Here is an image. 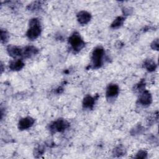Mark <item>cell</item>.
<instances>
[{"instance_id":"1","label":"cell","mask_w":159,"mask_h":159,"mask_svg":"<svg viewBox=\"0 0 159 159\" xmlns=\"http://www.w3.org/2000/svg\"><path fill=\"white\" fill-rule=\"evenodd\" d=\"M41 33V27L40 22L37 18H34L30 20L29 29H28L26 35L29 39L33 40L36 39Z\"/></svg>"},{"instance_id":"2","label":"cell","mask_w":159,"mask_h":159,"mask_svg":"<svg viewBox=\"0 0 159 159\" xmlns=\"http://www.w3.org/2000/svg\"><path fill=\"white\" fill-rule=\"evenodd\" d=\"M104 55V50L101 47H96L92 53L91 63L90 68H98L102 64V59Z\"/></svg>"},{"instance_id":"3","label":"cell","mask_w":159,"mask_h":159,"mask_svg":"<svg viewBox=\"0 0 159 159\" xmlns=\"http://www.w3.org/2000/svg\"><path fill=\"white\" fill-rule=\"evenodd\" d=\"M68 42L72 49L76 52H80L85 45L84 42L78 32H74L69 37Z\"/></svg>"},{"instance_id":"4","label":"cell","mask_w":159,"mask_h":159,"mask_svg":"<svg viewBox=\"0 0 159 159\" xmlns=\"http://www.w3.org/2000/svg\"><path fill=\"white\" fill-rule=\"evenodd\" d=\"M69 127V123L63 119H59L49 125V129L52 133L61 132Z\"/></svg>"},{"instance_id":"5","label":"cell","mask_w":159,"mask_h":159,"mask_svg":"<svg viewBox=\"0 0 159 159\" xmlns=\"http://www.w3.org/2000/svg\"><path fill=\"white\" fill-rule=\"evenodd\" d=\"M34 123V119L31 117H26L21 119L18 124V127L20 130H25L31 127Z\"/></svg>"},{"instance_id":"6","label":"cell","mask_w":159,"mask_h":159,"mask_svg":"<svg viewBox=\"0 0 159 159\" xmlns=\"http://www.w3.org/2000/svg\"><path fill=\"white\" fill-rule=\"evenodd\" d=\"M152 101V95L147 90H144L139 98V102L144 106H149Z\"/></svg>"},{"instance_id":"7","label":"cell","mask_w":159,"mask_h":159,"mask_svg":"<svg viewBox=\"0 0 159 159\" xmlns=\"http://www.w3.org/2000/svg\"><path fill=\"white\" fill-rule=\"evenodd\" d=\"M91 18V14L84 11H82L79 12L77 14V19L79 23L81 25H84L88 24Z\"/></svg>"},{"instance_id":"8","label":"cell","mask_w":159,"mask_h":159,"mask_svg":"<svg viewBox=\"0 0 159 159\" xmlns=\"http://www.w3.org/2000/svg\"><path fill=\"white\" fill-rule=\"evenodd\" d=\"M119 91V86L116 84H111L106 89V97L107 99H112L117 96Z\"/></svg>"},{"instance_id":"9","label":"cell","mask_w":159,"mask_h":159,"mask_svg":"<svg viewBox=\"0 0 159 159\" xmlns=\"http://www.w3.org/2000/svg\"><path fill=\"white\" fill-rule=\"evenodd\" d=\"M7 51L8 54L13 58H16L22 55V49L17 46L12 45H9L7 47Z\"/></svg>"},{"instance_id":"10","label":"cell","mask_w":159,"mask_h":159,"mask_svg":"<svg viewBox=\"0 0 159 159\" xmlns=\"http://www.w3.org/2000/svg\"><path fill=\"white\" fill-rule=\"evenodd\" d=\"M38 49L34 46H27L22 50V55L25 58H30L38 53Z\"/></svg>"},{"instance_id":"11","label":"cell","mask_w":159,"mask_h":159,"mask_svg":"<svg viewBox=\"0 0 159 159\" xmlns=\"http://www.w3.org/2000/svg\"><path fill=\"white\" fill-rule=\"evenodd\" d=\"M95 102V98H93L91 96H86L83 101V106L86 109H93Z\"/></svg>"},{"instance_id":"12","label":"cell","mask_w":159,"mask_h":159,"mask_svg":"<svg viewBox=\"0 0 159 159\" xmlns=\"http://www.w3.org/2000/svg\"><path fill=\"white\" fill-rule=\"evenodd\" d=\"M24 66V62L20 60L17 59L16 60L12 61L9 64V68L12 71H19Z\"/></svg>"},{"instance_id":"13","label":"cell","mask_w":159,"mask_h":159,"mask_svg":"<svg viewBox=\"0 0 159 159\" xmlns=\"http://www.w3.org/2000/svg\"><path fill=\"white\" fill-rule=\"evenodd\" d=\"M144 67L150 72H152L155 70L157 65L155 62L152 59L146 60L144 62Z\"/></svg>"},{"instance_id":"14","label":"cell","mask_w":159,"mask_h":159,"mask_svg":"<svg viewBox=\"0 0 159 159\" xmlns=\"http://www.w3.org/2000/svg\"><path fill=\"white\" fill-rule=\"evenodd\" d=\"M124 20H125V18L124 17L119 16L113 21V22L111 25V27L113 29L119 28L122 25Z\"/></svg>"},{"instance_id":"15","label":"cell","mask_w":159,"mask_h":159,"mask_svg":"<svg viewBox=\"0 0 159 159\" xmlns=\"http://www.w3.org/2000/svg\"><path fill=\"white\" fill-rule=\"evenodd\" d=\"M113 153L115 156H117V157L122 156V155H124V153H125V148L121 145L118 146L114 149Z\"/></svg>"},{"instance_id":"16","label":"cell","mask_w":159,"mask_h":159,"mask_svg":"<svg viewBox=\"0 0 159 159\" xmlns=\"http://www.w3.org/2000/svg\"><path fill=\"white\" fill-rule=\"evenodd\" d=\"M1 42L3 43H5L8 41L9 35L6 31L1 30Z\"/></svg>"},{"instance_id":"17","label":"cell","mask_w":159,"mask_h":159,"mask_svg":"<svg viewBox=\"0 0 159 159\" xmlns=\"http://www.w3.org/2000/svg\"><path fill=\"white\" fill-rule=\"evenodd\" d=\"M145 83L143 82V81H141L138 84H137L136 87H135V90L137 92H139L140 93H142L145 89Z\"/></svg>"},{"instance_id":"18","label":"cell","mask_w":159,"mask_h":159,"mask_svg":"<svg viewBox=\"0 0 159 159\" xmlns=\"http://www.w3.org/2000/svg\"><path fill=\"white\" fill-rule=\"evenodd\" d=\"M44 147L42 145H40V146H39L37 148H36L35 149V156L36 157V155H38V156H40L41 155H42L44 152Z\"/></svg>"},{"instance_id":"19","label":"cell","mask_w":159,"mask_h":159,"mask_svg":"<svg viewBox=\"0 0 159 159\" xmlns=\"http://www.w3.org/2000/svg\"><path fill=\"white\" fill-rule=\"evenodd\" d=\"M147 153L145 151V150H140L138 153H137V155H136V157H135V158H145L146 157H147Z\"/></svg>"},{"instance_id":"20","label":"cell","mask_w":159,"mask_h":159,"mask_svg":"<svg viewBox=\"0 0 159 159\" xmlns=\"http://www.w3.org/2000/svg\"><path fill=\"white\" fill-rule=\"evenodd\" d=\"M40 6V2H34V3L29 4V6H28V8H29L30 10L32 11V10H35L39 8V7Z\"/></svg>"},{"instance_id":"21","label":"cell","mask_w":159,"mask_h":159,"mask_svg":"<svg viewBox=\"0 0 159 159\" xmlns=\"http://www.w3.org/2000/svg\"><path fill=\"white\" fill-rule=\"evenodd\" d=\"M142 130V127L141 125H137V127H135L134 129H133L132 130L131 134L133 135H135L137 134H139L141 131Z\"/></svg>"},{"instance_id":"22","label":"cell","mask_w":159,"mask_h":159,"mask_svg":"<svg viewBox=\"0 0 159 159\" xmlns=\"http://www.w3.org/2000/svg\"><path fill=\"white\" fill-rule=\"evenodd\" d=\"M151 47L153 50H158V39H157L153 41L151 43Z\"/></svg>"},{"instance_id":"23","label":"cell","mask_w":159,"mask_h":159,"mask_svg":"<svg viewBox=\"0 0 159 159\" xmlns=\"http://www.w3.org/2000/svg\"><path fill=\"white\" fill-rule=\"evenodd\" d=\"M57 93H61L62 91H63V88H61V87H59L58 89H57Z\"/></svg>"}]
</instances>
